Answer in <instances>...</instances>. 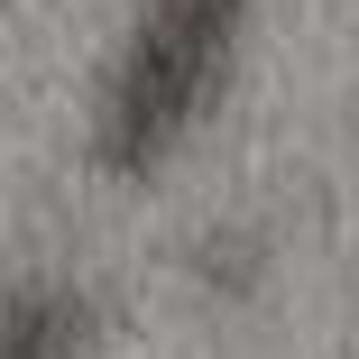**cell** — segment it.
<instances>
[{"label":"cell","mask_w":359,"mask_h":359,"mask_svg":"<svg viewBox=\"0 0 359 359\" xmlns=\"http://www.w3.org/2000/svg\"><path fill=\"white\" fill-rule=\"evenodd\" d=\"M102 341V295L55 276H19L10 295V359H93Z\"/></svg>","instance_id":"2"},{"label":"cell","mask_w":359,"mask_h":359,"mask_svg":"<svg viewBox=\"0 0 359 359\" xmlns=\"http://www.w3.org/2000/svg\"><path fill=\"white\" fill-rule=\"evenodd\" d=\"M258 0H138L93 111V166L138 184L212 120Z\"/></svg>","instance_id":"1"}]
</instances>
